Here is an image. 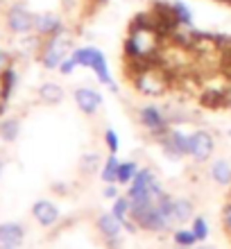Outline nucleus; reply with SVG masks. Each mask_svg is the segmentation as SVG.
Listing matches in <instances>:
<instances>
[{
	"mask_svg": "<svg viewBox=\"0 0 231 249\" xmlns=\"http://www.w3.org/2000/svg\"><path fill=\"white\" fill-rule=\"evenodd\" d=\"M39 98L46 105H59L64 100V89L59 84H54V82H46V84L39 86Z\"/></svg>",
	"mask_w": 231,
	"mask_h": 249,
	"instance_id": "obj_18",
	"label": "nucleus"
},
{
	"mask_svg": "<svg viewBox=\"0 0 231 249\" xmlns=\"http://www.w3.org/2000/svg\"><path fill=\"white\" fill-rule=\"evenodd\" d=\"M222 224H225V229L231 233V202L222 209Z\"/></svg>",
	"mask_w": 231,
	"mask_h": 249,
	"instance_id": "obj_31",
	"label": "nucleus"
},
{
	"mask_svg": "<svg viewBox=\"0 0 231 249\" xmlns=\"http://www.w3.org/2000/svg\"><path fill=\"white\" fill-rule=\"evenodd\" d=\"M105 145L107 150L111 152V154H116L120 147V141H118V134H116V129H107L105 131Z\"/></svg>",
	"mask_w": 231,
	"mask_h": 249,
	"instance_id": "obj_28",
	"label": "nucleus"
},
{
	"mask_svg": "<svg viewBox=\"0 0 231 249\" xmlns=\"http://www.w3.org/2000/svg\"><path fill=\"white\" fill-rule=\"evenodd\" d=\"M136 172H139L136 161H125V163H120V168H118V184L120 186H129L132 184V179L136 177Z\"/></svg>",
	"mask_w": 231,
	"mask_h": 249,
	"instance_id": "obj_25",
	"label": "nucleus"
},
{
	"mask_svg": "<svg viewBox=\"0 0 231 249\" xmlns=\"http://www.w3.org/2000/svg\"><path fill=\"white\" fill-rule=\"evenodd\" d=\"M218 2H225V5H231V0H218Z\"/></svg>",
	"mask_w": 231,
	"mask_h": 249,
	"instance_id": "obj_37",
	"label": "nucleus"
},
{
	"mask_svg": "<svg viewBox=\"0 0 231 249\" xmlns=\"http://www.w3.org/2000/svg\"><path fill=\"white\" fill-rule=\"evenodd\" d=\"M77 61H75V57H73V54H68V57H66V59H64V61H61V64H59V68H57V71H59L61 72V75H73V72H75V68H77Z\"/></svg>",
	"mask_w": 231,
	"mask_h": 249,
	"instance_id": "obj_29",
	"label": "nucleus"
},
{
	"mask_svg": "<svg viewBox=\"0 0 231 249\" xmlns=\"http://www.w3.org/2000/svg\"><path fill=\"white\" fill-rule=\"evenodd\" d=\"M139 120H141V124H143V127L154 136V141H159V138L165 136V134L172 129V123L168 120L165 111L163 109H159V107H154V105L141 107Z\"/></svg>",
	"mask_w": 231,
	"mask_h": 249,
	"instance_id": "obj_5",
	"label": "nucleus"
},
{
	"mask_svg": "<svg viewBox=\"0 0 231 249\" xmlns=\"http://www.w3.org/2000/svg\"><path fill=\"white\" fill-rule=\"evenodd\" d=\"M154 172L150 168H139L136 177L132 179L129 190H127V197L132 202H141V199H154L152 197V184H154ZM157 202V199H154Z\"/></svg>",
	"mask_w": 231,
	"mask_h": 249,
	"instance_id": "obj_9",
	"label": "nucleus"
},
{
	"mask_svg": "<svg viewBox=\"0 0 231 249\" xmlns=\"http://www.w3.org/2000/svg\"><path fill=\"white\" fill-rule=\"evenodd\" d=\"M163 39L159 36L157 30L129 25V36L125 39V57L127 59H157L159 46Z\"/></svg>",
	"mask_w": 231,
	"mask_h": 249,
	"instance_id": "obj_1",
	"label": "nucleus"
},
{
	"mask_svg": "<svg viewBox=\"0 0 231 249\" xmlns=\"http://www.w3.org/2000/svg\"><path fill=\"white\" fill-rule=\"evenodd\" d=\"M193 233H195V238H197V243H204L206 238H209V222H206V217L197 215L193 217Z\"/></svg>",
	"mask_w": 231,
	"mask_h": 249,
	"instance_id": "obj_27",
	"label": "nucleus"
},
{
	"mask_svg": "<svg viewBox=\"0 0 231 249\" xmlns=\"http://www.w3.org/2000/svg\"><path fill=\"white\" fill-rule=\"evenodd\" d=\"M64 27L61 18L53 12H43V14H34V34H39L41 39H48L57 34Z\"/></svg>",
	"mask_w": 231,
	"mask_h": 249,
	"instance_id": "obj_11",
	"label": "nucleus"
},
{
	"mask_svg": "<svg viewBox=\"0 0 231 249\" xmlns=\"http://www.w3.org/2000/svg\"><path fill=\"white\" fill-rule=\"evenodd\" d=\"M73 100H75V105H77L79 111L86 113V116L98 113V109L102 107V95H100L95 89H91V86H79V89H75Z\"/></svg>",
	"mask_w": 231,
	"mask_h": 249,
	"instance_id": "obj_10",
	"label": "nucleus"
},
{
	"mask_svg": "<svg viewBox=\"0 0 231 249\" xmlns=\"http://www.w3.org/2000/svg\"><path fill=\"white\" fill-rule=\"evenodd\" d=\"M227 93V105H229V109H231V89L229 91H225Z\"/></svg>",
	"mask_w": 231,
	"mask_h": 249,
	"instance_id": "obj_34",
	"label": "nucleus"
},
{
	"mask_svg": "<svg viewBox=\"0 0 231 249\" xmlns=\"http://www.w3.org/2000/svg\"><path fill=\"white\" fill-rule=\"evenodd\" d=\"M16 82H18L16 71H14L12 66H5V68L0 71V100H5V102L9 100V95H12Z\"/></svg>",
	"mask_w": 231,
	"mask_h": 249,
	"instance_id": "obj_17",
	"label": "nucleus"
},
{
	"mask_svg": "<svg viewBox=\"0 0 231 249\" xmlns=\"http://www.w3.org/2000/svg\"><path fill=\"white\" fill-rule=\"evenodd\" d=\"M172 9H175V18H177L179 25L193 27V12L184 0H172Z\"/></svg>",
	"mask_w": 231,
	"mask_h": 249,
	"instance_id": "obj_22",
	"label": "nucleus"
},
{
	"mask_svg": "<svg viewBox=\"0 0 231 249\" xmlns=\"http://www.w3.org/2000/svg\"><path fill=\"white\" fill-rule=\"evenodd\" d=\"M107 249H123V243H120V236L116 238H105Z\"/></svg>",
	"mask_w": 231,
	"mask_h": 249,
	"instance_id": "obj_32",
	"label": "nucleus"
},
{
	"mask_svg": "<svg viewBox=\"0 0 231 249\" xmlns=\"http://www.w3.org/2000/svg\"><path fill=\"white\" fill-rule=\"evenodd\" d=\"M7 27L9 32L16 34V36H25V34L34 32V14L27 9L25 5H12L7 9Z\"/></svg>",
	"mask_w": 231,
	"mask_h": 249,
	"instance_id": "obj_7",
	"label": "nucleus"
},
{
	"mask_svg": "<svg viewBox=\"0 0 231 249\" xmlns=\"http://www.w3.org/2000/svg\"><path fill=\"white\" fill-rule=\"evenodd\" d=\"M100 168H102V159H100L98 152H86V154H82L79 170L84 172V175H93V172H98Z\"/></svg>",
	"mask_w": 231,
	"mask_h": 249,
	"instance_id": "obj_21",
	"label": "nucleus"
},
{
	"mask_svg": "<svg viewBox=\"0 0 231 249\" xmlns=\"http://www.w3.org/2000/svg\"><path fill=\"white\" fill-rule=\"evenodd\" d=\"M53 190L57 193V195H66V193H68V186H66V184H59V181H57V184H53Z\"/></svg>",
	"mask_w": 231,
	"mask_h": 249,
	"instance_id": "obj_33",
	"label": "nucleus"
},
{
	"mask_svg": "<svg viewBox=\"0 0 231 249\" xmlns=\"http://www.w3.org/2000/svg\"><path fill=\"white\" fill-rule=\"evenodd\" d=\"M32 215L41 227H53V224H57V220H59V209H57L50 199H39V202H34V206H32Z\"/></svg>",
	"mask_w": 231,
	"mask_h": 249,
	"instance_id": "obj_12",
	"label": "nucleus"
},
{
	"mask_svg": "<svg viewBox=\"0 0 231 249\" xmlns=\"http://www.w3.org/2000/svg\"><path fill=\"white\" fill-rule=\"evenodd\" d=\"M111 213L118 217L120 222H125L127 217H132V199H129L127 195H125V197H116Z\"/></svg>",
	"mask_w": 231,
	"mask_h": 249,
	"instance_id": "obj_24",
	"label": "nucleus"
},
{
	"mask_svg": "<svg viewBox=\"0 0 231 249\" xmlns=\"http://www.w3.org/2000/svg\"><path fill=\"white\" fill-rule=\"evenodd\" d=\"M202 105L211 107V109L225 107L227 105V93L225 91H215V89H209V91L202 93Z\"/></svg>",
	"mask_w": 231,
	"mask_h": 249,
	"instance_id": "obj_23",
	"label": "nucleus"
},
{
	"mask_svg": "<svg viewBox=\"0 0 231 249\" xmlns=\"http://www.w3.org/2000/svg\"><path fill=\"white\" fill-rule=\"evenodd\" d=\"M157 143L161 145L165 157L172 159V161H179L181 157H186L191 152V134H184L179 129H170L165 136L159 138Z\"/></svg>",
	"mask_w": 231,
	"mask_h": 249,
	"instance_id": "obj_6",
	"label": "nucleus"
},
{
	"mask_svg": "<svg viewBox=\"0 0 231 249\" xmlns=\"http://www.w3.org/2000/svg\"><path fill=\"white\" fill-rule=\"evenodd\" d=\"M211 179L218 186H229L231 184V163L227 159H215L211 163Z\"/></svg>",
	"mask_w": 231,
	"mask_h": 249,
	"instance_id": "obj_16",
	"label": "nucleus"
},
{
	"mask_svg": "<svg viewBox=\"0 0 231 249\" xmlns=\"http://www.w3.org/2000/svg\"><path fill=\"white\" fill-rule=\"evenodd\" d=\"M193 213H195V206H193L188 197H175V204H172V222H175V227L193 220Z\"/></svg>",
	"mask_w": 231,
	"mask_h": 249,
	"instance_id": "obj_15",
	"label": "nucleus"
},
{
	"mask_svg": "<svg viewBox=\"0 0 231 249\" xmlns=\"http://www.w3.org/2000/svg\"><path fill=\"white\" fill-rule=\"evenodd\" d=\"M0 177H2V161H0Z\"/></svg>",
	"mask_w": 231,
	"mask_h": 249,
	"instance_id": "obj_38",
	"label": "nucleus"
},
{
	"mask_svg": "<svg viewBox=\"0 0 231 249\" xmlns=\"http://www.w3.org/2000/svg\"><path fill=\"white\" fill-rule=\"evenodd\" d=\"M134 86L139 89L143 95H161L165 93V89L170 86V72L165 71V68H159V66H150L145 71H141L139 75H134Z\"/></svg>",
	"mask_w": 231,
	"mask_h": 249,
	"instance_id": "obj_4",
	"label": "nucleus"
},
{
	"mask_svg": "<svg viewBox=\"0 0 231 249\" xmlns=\"http://www.w3.org/2000/svg\"><path fill=\"white\" fill-rule=\"evenodd\" d=\"M71 46H73V34L68 32L66 27H61L57 34L43 39V46L39 50V59L43 64V68L46 71H57L59 64L71 53Z\"/></svg>",
	"mask_w": 231,
	"mask_h": 249,
	"instance_id": "obj_2",
	"label": "nucleus"
},
{
	"mask_svg": "<svg viewBox=\"0 0 231 249\" xmlns=\"http://www.w3.org/2000/svg\"><path fill=\"white\" fill-rule=\"evenodd\" d=\"M195 249H215V247H211V245H199V247H195Z\"/></svg>",
	"mask_w": 231,
	"mask_h": 249,
	"instance_id": "obj_35",
	"label": "nucleus"
},
{
	"mask_svg": "<svg viewBox=\"0 0 231 249\" xmlns=\"http://www.w3.org/2000/svg\"><path fill=\"white\" fill-rule=\"evenodd\" d=\"M172 240H175V245H179V247H195V243H197L193 229H181V227L172 231Z\"/></svg>",
	"mask_w": 231,
	"mask_h": 249,
	"instance_id": "obj_26",
	"label": "nucleus"
},
{
	"mask_svg": "<svg viewBox=\"0 0 231 249\" xmlns=\"http://www.w3.org/2000/svg\"><path fill=\"white\" fill-rule=\"evenodd\" d=\"M213 150H215V141H213V134L209 129H195L191 134V154L195 163H206L209 159L213 157Z\"/></svg>",
	"mask_w": 231,
	"mask_h": 249,
	"instance_id": "obj_8",
	"label": "nucleus"
},
{
	"mask_svg": "<svg viewBox=\"0 0 231 249\" xmlns=\"http://www.w3.org/2000/svg\"><path fill=\"white\" fill-rule=\"evenodd\" d=\"M95 227H98V233L102 238H116V236H120V231H123V222H120L113 213H102V215H98Z\"/></svg>",
	"mask_w": 231,
	"mask_h": 249,
	"instance_id": "obj_14",
	"label": "nucleus"
},
{
	"mask_svg": "<svg viewBox=\"0 0 231 249\" xmlns=\"http://www.w3.org/2000/svg\"><path fill=\"white\" fill-rule=\"evenodd\" d=\"M175 249H191V247H179V245H177V247H175Z\"/></svg>",
	"mask_w": 231,
	"mask_h": 249,
	"instance_id": "obj_40",
	"label": "nucleus"
},
{
	"mask_svg": "<svg viewBox=\"0 0 231 249\" xmlns=\"http://www.w3.org/2000/svg\"><path fill=\"white\" fill-rule=\"evenodd\" d=\"M20 134V120L18 118H5L0 123V138L5 143H14Z\"/></svg>",
	"mask_w": 231,
	"mask_h": 249,
	"instance_id": "obj_20",
	"label": "nucleus"
},
{
	"mask_svg": "<svg viewBox=\"0 0 231 249\" xmlns=\"http://www.w3.org/2000/svg\"><path fill=\"white\" fill-rule=\"evenodd\" d=\"M93 2H95V5H107L109 0H93Z\"/></svg>",
	"mask_w": 231,
	"mask_h": 249,
	"instance_id": "obj_36",
	"label": "nucleus"
},
{
	"mask_svg": "<svg viewBox=\"0 0 231 249\" xmlns=\"http://www.w3.org/2000/svg\"><path fill=\"white\" fill-rule=\"evenodd\" d=\"M118 168H120V161L116 159V154H111V157L102 163L100 179H102L105 184H118Z\"/></svg>",
	"mask_w": 231,
	"mask_h": 249,
	"instance_id": "obj_19",
	"label": "nucleus"
},
{
	"mask_svg": "<svg viewBox=\"0 0 231 249\" xmlns=\"http://www.w3.org/2000/svg\"><path fill=\"white\" fill-rule=\"evenodd\" d=\"M25 240V227L18 222L0 224V247H20Z\"/></svg>",
	"mask_w": 231,
	"mask_h": 249,
	"instance_id": "obj_13",
	"label": "nucleus"
},
{
	"mask_svg": "<svg viewBox=\"0 0 231 249\" xmlns=\"http://www.w3.org/2000/svg\"><path fill=\"white\" fill-rule=\"evenodd\" d=\"M75 57V61H77L82 68H91L93 72H95V77H98L100 84L109 86L113 93H118V84L113 82L111 72H109V64H107V57L102 53H100L95 46H84V48H73V53H71Z\"/></svg>",
	"mask_w": 231,
	"mask_h": 249,
	"instance_id": "obj_3",
	"label": "nucleus"
},
{
	"mask_svg": "<svg viewBox=\"0 0 231 249\" xmlns=\"http://www.w3.org/2000/svg\"><path fill=\"white\" fill-rule=\"evenodd\" d=\"M102 195H105L107 199H116V197H120V190H118V186H116V184H105Z\"/></svg>",
	"mask_w": 231,
	"mask_h": 249,
	"instance_id": "obj_30",
	"label": "nucleus"
},
{
	"mask_svg": "<svg viewBox=\"0 0 231 249\" xmlns=\"http://www.w3.org/2000/svg\"><path fill=\"white\" fill-rule=\"evenodd\" d=\"M0 249H18V247H0Z\"/></svg>",
	"mask_w": 231,
	"mask_h": 249,
	"instance_id": "obj_39",
	"label": "nucleus"
}]
</instances>
